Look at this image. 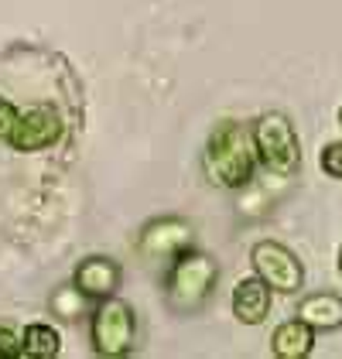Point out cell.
<instances>
[{"instance_id": "cell-15", "label": "cell", "mask_w": 342, "mask_h": 359, "mask_svg": "<svg viewBox=\"0 0 342 359\" xmlns=\"http://www.w3.org/2000/svg\"><path fill=\"white\" fill-rule=\"evenodd\" d=\"M21 356V335L11 325H0V359H18Z\"/></svg>"}, {"instance_id": "cell-3", "label": "cell", "mask_w": 342, "mask_h": 359, "mask_svg": "<svg viewBox=\"0 0 342 359\" xmlns=\"http://www.w3.org/2000/svg\"><path fill=\"white\" fill-rule=\"evenodd\" d=\"M250 137H254L256 161L267 168L271 175L287 178V175L298 171V165H301V144H298V134H294V123L287 120L285 113H264L254 123Z\"/></svg>"}, {"instance_id": "cell-4", "label": "cell", "mask_w": 342, "mask_h": 359, "mask_svg": "<svg viewBox=\"0 0 342 359\" xmlns=\"http://www.w3.org/2000/svg\"><path fill=\"white\" fill-rule=\"evenodd\" d=\"M134 332H137V318L130 304L120 302L116 294L100 298V304L93 308V322H89V339H93L96 356H127L134 349Z\"/></svg>"}, {"instance_id": "cell-11", "label": "cell", "mask_w": 342, "mask_h": 359, "mask_svg": "<svg viewBox=\"0 0 342 359\" xmlns=\"http://www.w3.org/2000/svg\"><path fill=\"white\" fill-rule=\"evenodd\" d=\"M298 318L315 332H336L342 329V298L332 291H315L298 304Z\"/></svg>"}, {"instance_id": "cell-18", "label": "cell", "mask_w": 342, "mask_h": 359, "mask_svg": "<svg viewBox=\"0 0 342 359\" xmlns=\"http://www.w3.org/2000/svg\"><path fill=\"white\" fill-rule=\"evenodd\" d=\"M339 127H342V107H339Z\"/></svg>"}, {"instance_id": "cell-9", "label": "cell", "mask_w": 342, "mask_h": 359, "mask_svg": "<svg viewBox=\"0 0 342 359\" xmlns=\"http://www.w3.org/2000/svg\"><path fill=\"white\" fill-rule=\"evenodd\" d=\"M233 315H236L243 325H260V322L271 315V287L256 274L243 277V280L233 287Z\"/></svg>"}, {"instance_id": "cell-10", "label": "cell", "mask_w": 342, "mask_h": 359, "mask_svg": "<svg viewBox=\"0 0 342 359\" xmlns=\"http://www.w3.org/2000/svg\"><path fill=\"white\" fill-rule=\"evenodd\" d=\"M315 335L318 332L294 315V318H287V322H281L274 329V335H271V353L278 359H305V356H312Z\"/></svg>"}, {"instance_id": "cell-14", "label": "cell", "mask_w": 342, "mask_h": 359, "mask_svg": "<svg viewBox=\"0 0 342 359\" xmlns=\"http://www.w3.org/2000/svg\"><path fill=\"white\" fill-rule=\"evenodd\" d=\"M318 165H322V171H325L329 178H336V182H342V140H336V144H329V147L322 151Z\"/></svg>"}, {"instance_id": "cell-5", "label": "cell", "mask_w": 342, "mask_h": 359, "mask_svg": "<svg viewBox=\"0 0 342 359\" xmlns=\"http://www.w3.org/2000/svg\"><path fill=\"white\" fill-rule=\"evenodd\" d=\"M250 264H254V274L271 287V291H281V294H294L301 284H305V267L301 260L285 247V243H274V240H264L250 250Z\"/></svg>"}, {"instance_id": "cell-13", "label": "cell", "mask_w": 342, "mask_h": 359, "mask_svg": "<svg viewBox=\"0 0 342 359\" xmlns=\"http://www.w3.org/2000/svg\"><path fill=\"white\" fill-rule=\"evenodd\" d=\"M86 302H89V298H86L76 284H72V287H58L55 294H52V311L62 315V318H79Z\"/></svg>"}, {"instance_id": "cell-2", "label": "cell", "mask_w": 342, "mask_h": 359, "mask_svg": "<svg viewBox=\"0 0 342 359\" xmlns=\"http://www.w3.org/2000/svg\"><path fill=\"white\" fill-rule=\"evenodd\" d=\"M216 277H219V267L212 257H205L199 250H182L171 264L168 284H165L168 308L178 315H196L216 291Z\"/></svg>"}, {"instance_id": "cell-12", "label": "cell", "mask_w": 342, "mask_h": 359, "mask_svg": "<svg viewBox=\"0 0 342 359\" xmlns=\"http://www.w3.org/2000/svg\"><path fill=\"white\" fill-rule=\"evenodd\" d=\"M62 353V335L55 325L48 322H31L28 329L21 332V356L31 359H55Z\"/></svg>"}, {"instance_id": "cell-8", "label": "cell", "mask_w": 342, "mask_h": 359, "mask_svg": "<svg viewBox=\"0 0 342 359\" xmlns=\"http://www.w3.org/2000/svg\"><path fill=\"white\" fill-rule=\"evenodd\" d=\"M72 284L83 291L89 302H100V298H110L120 287V264L114 257H86L79 260Z\"/></svg>"}, {"instance_id": "cell-17", "label": "cell", "mask_w": 342, "mask_h": 359, "mask_svg": "<svg viewBox=\"0 0 342 359\" xmlns=\"http://www.w3.org/2000/svg\"><path fill=\"white\" fill-rule=\"evenodd\" d=\"M339 274H342V247H339Z\"/></svg>"}, {"instance_id": "cell-16", "label": "cell", "mask_w": 342, "mask_h": 359, "mask_svg": "<svg viewBox=\"0 0 342 359\" xmlns=\"http://www.w3.org/2000/svg\"><path fill=\"white\" fill-rule=\"evenodd\" d=\"M18 107L11 103V100H4L0 96V140H7L11 137V130H14V123H18Z\"/></svg>"}, {"instance_id": "cell-6", "label": "cell", "mask_w": 342, "mask_h": 359, "mask_svg": "<svg viewBox=\"0 0 342 359\" xmlns=\"http://www.w3.org/2000/svg\"><path fill=\"white\" fill-rule=\"evenodd\" d=\"M58 137H62V116L52 107H31V110L18 113V123H14L7 144L21 154H34V151L58 144Z\"/></svg>"}, {"instance_id": "cell-7", "label": "cell", "mask_w": 342, "mask_h": 359, "mask_svg": "<svg viewBox=\"0 0 342 359\" xmlns=\"http://www.w3.org/2000/svg\"><path fill=\"white\" fill-rule=\"evenodd\" d=\"M189 243H192V222L178 219V216H161L144 226L137 250L147 260H165V257H178L182 250H189Z\"/></svg>"}, {"instance_id": "cell-1", "label": "cell", "mask_w": 342, "mask_h": 359, "mask_svg": "<svg viewBox=\"0 0 342 359\" xmlns=\"http://www.w3.org/2000/svg\"><path fill=\"white\" fill-rule=\"evenodd\" d=\"M202 165H205V175H209L212 185H219V189H247L256 168V151L250 130L243 123H236V120H223L209 134Z\"/></svg>"}]
</instances>
